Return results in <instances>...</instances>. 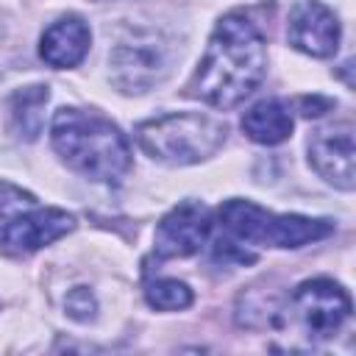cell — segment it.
I'll return each mask as SVG.
<instances>
[{
  "instance_id": "cell-1",
  "label": "cell",
  "mask_w": 356,
  "mask_h": 356,
  "mask_svg": "<svg viewBox=\"0 0 356 356\" xmlns=\"http://www.w3.org/2000/svg\"><path fill=\"white\" fill-rule=\"evenodd\" d=\"M267 50L259 28L242 14H225L192 78V95L214 108L242 103L264 78Z\"/></svg>"
},
{
  "instance_id": "cell-2",
  "label": "cell",
  "mask_w": 356,
  "mask_h": 356,
  "mask_svg": "<svg viewBox=\"0 0 356 356\" xmlns=\"http://www.w3.org/2000/svg\"><path fill=\"white\" fill-rule=\"evenodd\" d=\"M56 153L81 175L103 184H120L131 170V145L125 134L106 117L58 108L50 125Z\"/></svg>"
},
{
  "instance_id": "cell-3",
  "label": "cell",
  "mask_w": 356,
  "mask_h": 356,
  "mask_svg": "<svg viewBox=\"0 0 356 356\" xmlns=\"http://www.w3.org/2000/svg\"><path fill=\"white\" fill-rule=\"evenodd\" d=\"M225 122L211 114H164L136 128L145 153L164 164H195L209 159L225 142Z\"/></svg>"
},
{
  "instance_id": "cell-4",
  "label": "cell",
  "mask_w": 356,
  "mask_h": 356,
  "mask_svg": "<svg viewBox=\"0 0 356 356\" xmlns=\"http://www.w3.org/2000/svg\"><path fill=\"white\" fill-rule=\"evenodd\" d=\"M217 214H220V225L231 236L248 245L300 248L334 231L328 220H312L300 214H273L250 200H225Z\"/></svg>"
},
{
  "instance_id": "cell-5",
  "label": "cell",
  "mask_w": 356,
  "mask_h": 356,
  "mask_svg": "<svg viewBox=\"0 0 356 356\" xmlns=\"http://www.w3.org/2000/svg\"><path fill=\"white\" fill-rule=\"evenodd\" d=\"M170 42L150 28H128L108 53L111 81L122 92H145L170 72Z\"/></svg>"
},
{
  "instance_id": "cell-6",
  "label": "cell",
  "mask_w": 356,
  "mask_h": 356,
  "mask_svg": "<svg viewBox=\"0 0 356 356\" xmlns=\"http://www.w3.org/2000/svg\"><path fill=\"white\" fill-rule=\"evenodd\" d=\"M289 303L309 337H331L350 314V295L328 278L303 281Z\"/></svg>"
},
{
  "instance_id": "cell-7",
  "label": "cell",
  "mask_w": 356,
  "mask_h": 356,
  "mask_svg": "<svg viewBox=\"0 0 356 356\" xmlns=\"http://www.w3.org/2000/svg\"><path fill=\"white\" fill-rule=\"evenodd\" d=\"M75 228L72 214L61 209H36L31 214H19L0 228V253L6 256H28Z\"/></svg>"
},
{
  "instance_id": "cell-8",
  "label": "cell",
  "mask_w": 356,
  "mask_h": 356,
  "mask_svg": "<svg viewBox=\"0 0 356 356\" xmlns=\"http://www.w3.org/2000/svg\"><path fill=\"white\" fill-rule=\"evenodd\" d=\"M211 231V214L203 203L186 200L178 203L159 225H156V253L161 259H178L192 256L203 248L206 236Z\"/></svg>"
},
{
  "instance_id": "cell-9",
  "label": "cell",
  "mask_w": 356,
  "mask_h": 356,
  "mask_svg": "<svg viewBox=\"0 0 356 356\" xmlns=\"http://www.w3.org/2000/svg\"><path fill=\"white\" fill-rule=\"evenodd\" d=\"M309 161L312 167L337 189H353V128L348 122L317 128L309 139Z\"/></svg>"
},
{
  "instance_id": "cell-10",
  "label": "cell",
  "mask_w": 356,
  "mask_h": 356,
  "mask_svg": "<svg viewBox=\"0 0 356 356\" xmlns=\"http://www.w3.org/2000/svg\"><path fill=\"white\" fill-rule=\"evenodd\" d=\"M286 36H289L292 47H298V50H303L309 56L325 58V56L337 53L339 22H337L334 11L325 8L320 0H303L289 14Z\"/></svg>"
},
{
  "instance_id": "cell-11",
  "label": "cell",
  "mask_w": 356,
  "mask_h": 356,
  "mask_svg": "<svg viewBox=\"0 0 356 356\" xmlns=\"http://www.w3.org/2000/svg\"><path fill=\"white\" fill-rule=\"evenodd\" d=\"M89 25L81 17H64L58 22H53L44 33H42V44L39 53L50 67H75L83 61L86 50H89Z\"/></svg>"
},
{
  "instance_id": "cell-12",
  "label": "cell",
  "mask_w": 356,
  "mask_h": 356,
  "mask_svg": "<svg viewBox=\"0 0 356 356\" xmlns=\"http://www.w3.org/2000/svg\"><path fill=\"white\" fill-rule=\"evenodd\" d=\"M242 131L259 145H278L292 134V114L289 106L270 97L250 106L242 117Z\"/></svg>"
},
{
  "instance_id": "cell-13",
  "label": "cell",
  "mask_w": 356,
  "mask_h": 356,
  "mask_svg": "<svg viewBox=\"0 0 356 356\" xmlns=\"http://www.w3.org/2000/svg\"><path fill=\"white\" fill-rule=\"evenodd\" d=\"M44 100H47V86H25L14 95L11 100V111H14V122L17 131L25 139H36L42 134V122H44Z\"/></svg>"
},
{
  "instance_id": "cell-14",
  "label": "cell",
  "mask_w": 356,
  "mask_h": 356,
  "mask_svg": "<svg viewBox=\"0 0 356 356\" xmlns=\"http://www.w3.org/2000/svg\"><path fill=\"white\" fill-rule=\"evenodd\" d=\"M145 298L159 312H178L192 303V289L175 278H156L145 286Z\"/></svg>"
},
{
  "instance_id": "cell-15",
  "label": "cell",
  "mask_w": 356,
  "mask_h": 356,
  "mask_svg": "<svg viewBox=\"0 0 356 356\" xmlns=\"http://www.w3.org/2000/svg\"><path fill=\"white\" fill-rule=\"evenodd\" d=\"M67 314L72 320H92L95 317V298L86 286H75L70 295H67Z\"/></svg>"
},
{
  "instance_id": "cell-16",
  "label": "cell",
  "mask_w": 356,
  "mask_h": 356,
  "mask_svg": "<svg viewBox=\"0 0 356 356\" xmlns=\"http://www.w3.org/2000/svg\"><path fill=\"white\" fill-rule=\"evenodd\" d=\"M36 200L31 192H22L6 181H0V214H11V211H19V209H31Z\"/></svg>"
},
{
  "instance_id": "cell-17",
  "label": "cell",
  "mask_w": 356,
  "mask_h": 356,
  "mask_svg": "<svg viewBox=\"0 0 356 356\" xmlns=\"http://www.w3.org/2000/svg\"><path fill=\"white\" fill-rule=\"evenodd\" d=\"M214 259H217V261H222V264H228V261L250 264L256 256H253V253H248V250H242V248H239V245H234L231 239H220V242H217V248H214Z\"/></svg>"
},
{
  "instance_id": "cell-18",
  "label": "cell",
  "mask_w": 356,
  "mask_h": 356,
  "mask_svg": "<svg viewBox=\"0 0 356 356\" xmlns=\"http://www.w3.org/2000/svg\"><path fill=\"white\" fill-rule=\"evenodd\" d=\"M331 106H334V100H328V97H320V95H312V97H300V114H303V117H320V114H325Z\"/></svg>"
}]
</instances>
